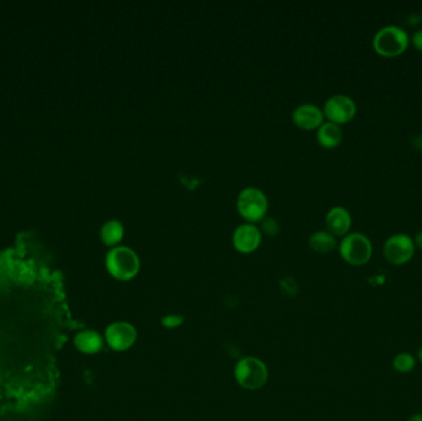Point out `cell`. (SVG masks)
<instances>
[{
	"label": "cell",
	"instance_id": "cell-3",
	"mask_svg": "<svg viewBox=\"0 0 422 421\" xmlns=\"http://www.w3.org/2000/svg\"><path fill=\"white\" fill-rule=\"evenodd\" d=\"M268 198L257 187H246L237 196L236 207L240 215L247 223H254L265 218L268 210Z\"/></svg>",
	"mask_w": 422,
	"mask_h": 421
},
{
	"label": "cell",
	"instance_id": "cell-11",
	"mask_svg": "<svg viewBox=\"0 0 422 421\" xmlns=\"http://www.w3.org/2000/svg\"><path fill=\"white\" fill-rule=\"evenodd\" d=\"M352 225V218L344 207H333L326 214L327 231L335 236H346Z\"/></svg>",
	"mask_w": 422,
	"mask_h": 421
},
{
	"label": "cell",
	"instance_id": "cell-1",
	"mask_svg": "<svg viewBox=\"0 0 422 421\" xmlns=\"http://www.w3.org/2000/svg\"><path fill=\"white\" fill-rule=\"evenodd\" d=\"M139 255L125 245H118L107 251L105 266L110 275L118 281H130L140 270Z\"/></svg>",
	"mask_w": 422,
	"mask_h": 421
},
{
	"label": "cell",
	"instance_id": "cell-10",
	"mask_svg": "<svg viewBox=\"0 0 422 421\" xmlns=\"http://www.w3.org/2000/svg\"><path fill=\"white\" fill-rule=\"evenodd\" d=\"M292 117L295 125L300 129L304 130L319 129L325 118L322 109L311 103H304L298 105L294 109Z\"/></svg>",
	"mask_w": 422,
	"mask_h": 421
},
{
	"label": "cell",
	"instance_id": "cell-20",
	"mask_svg": "<svg viewBox=\"0 0 422 421\" xmlns=\"http://www.w3.org/2000/svg\"><path fill=\"white\" fill-rule=\"evenodd\" d=\"M406 421H422V414H414V415L409 416Z\"/></svg>",
	"mask_w": 422,
	"mask_h": 421
},
{
	"label": "cell",
	"instance_id": "cell-6",
	"mask_svg": "<svg viewBox=\"0 0 422 421\" xmlns=\"http://www.w3.org/2000/svg\"><path fill=\"white\" fill-rule=\"evenodd\" d=\"M383 255L389 264L395 266L410 262L415 255V243L406 234H395L384 242Z\"/></svg>",
	"mask_w": 422,
	"mask_h": 421
},
{
	"label": "cell",
	"instance_id": "cell-9",
	"mask_svg": "<svg viewBox=\"0 0 422 421\" xmlns=\"http://www.w3.org/2000/svg\"><path fill=\"white\" fill-rule=\"evenodd\" d=\"M262 232L254 223L238 225L232 234V243L238 252L251 253L259 248Z\"/></svg>",
	"mask_w": 422,
	"mask_h": 421
},
{
	"label": "cell",
	"instance_id": "cell-5",
	"mask_svg": "<svg viewBox=\"0 0 422 421\" xmlns=\"http://www.w3.org/2000/svg\"><path fill=\"white\" fill-rule=\"evenodd\" d=\"M338 250L341 257L352 266L368 264L373 253L371 240L360 232H352L344 236L340 242Z\"/></svg>",
	"mask_w": 422,
	"mask_h": 421
},
{
	"label": "cell",
	"instance_id": "cell-12",
	"mask_svg": "<svg viewBox=\"0 0 422 421\" xmlns=\"http://www.w3.org/2000/svg\"><path fill=\"white\" fill-rule=\"evenodd\" d=\"M74 346L82 354H99L104 347V338L96 330H83L74 336Z\"/></svg>",
	"mask_w": 422,
	"mask_h": 421
},
{
	"label": "cell",
	"instance_id": "cell-16",
	"mask_svg": "<svg viewBox=\"0 0 422 421\" xmlns=\"http://www.w3.org/2000/svg\"><path fill=\"white\" fill-rule=\"evenodd\" d=\"M415 366H416V359L410 352H400L393 359V368L398 373L403 375L414 371Z\"/></svg>",
	"mask_w": 422,
	"mask_h": 421
},
{
	"label": "cell",
	"instance_id": "cell-15",
	"mask_svg": "<svg viewBox=\"0 0 422 421\" xmlns=\"http://www.w3.org/2000/svg\"><path fill=\"white\" fill-rule=\"evenodd\" d=\"M310 248L319 253L333 252L337 248V240L330 231H315L309 237Z\"/></svg>",
	"mask_w": 422,
	"mask_h": 421
},
{
	"label": "cell",
	"instance_id": "cell-7",
	"mask_svg": "<svg viewBox=\"0 0 422 421\" xmlns=\"http://www.w3.org/2000/svg\"><path fill=\"white\" fill-rule=\"evenodd\" d=\"M324 115L333 124H346L355 118L357 105L355 101L344 94L330 96L322 108Z\"/></svg>",
	"mask_w": 422,
	"mask_h": 421
},
{
	"label": "cell",
	"instance_id": "cell-17",
	"mask_svg": "<svg viewBox=\"0 0 422 421\" xmlns=\"http://www.w3.org/2000/svg\"><path fill=\"white\" fill-rule=\"evenodd\" d=\"M161 323H162V325H164V327L173 329V327H177V326L183 324V318L179 316V315H168V316L164 318Z\"/></svg>",
	"mask_w": 422,
	"mask_h": 421
},
{
	"label": "cell",
	"instance_id": "cell-2",
	"mask_svg": "<svg viewBox=\"0 0 422 421\" xmlns=\"http://www.w3.org/2000/svg\"><path fill=\"white\" fill-rule=\"evenodd\" d=\"M410 37L404 28L388 25L379 28L373 39V47L377 53L384 57H396L405 52Z\"/></svg>",
	"mask_w": 422,
	"mask_h": 421
},
{
	"label": "cell",
	"instance_id": "cell-18",
	"mask_svg": "<svg viewBox=\"0 0 422 421\" xmlns=\"http://www.w3.org/2000/svg\"><path fill=\"white\" fill-rule=\"evenodd\" d=\"M410 41L415 49L422 52V28L421 30H417L416 33H414V35L411 36Z\"/></svg>",
	"mask_w": 422,
	"mask_h": 421
},
{
	"label": "cell",
	"instance_id": "cell-8",
	"mask_svg": "<svg viewBox=\"0 0 422 421\" xmlns=\"http://www.w3.org/2000/svg\"><path fill=\"white\" fill-rule=\"evenodd\" d=\"M136 338L137 332L135 326L126 321L113 323L107 326L105 330V341L109 347L118 352H123L132 347L135 345Z\"/></svg>",
	"mask_w": 422,
	"mask_h": 421
},
{
	"label": "cell",
	"instance_id": "cell-4",
	"mask_svg": "<svg viewBox=\"0 0 422 421\" xmlns=\"http://www.w3.org/2000/svg\"><path fill=\"white\" fill-rule=\"evenodd\" d=\"M235 378L241 387L257 390L268 381V370L263 361L256 357L240 359L235 367Z\"/></svg>",
	"mask_w": 422,
	"mask_h": 421
},
{
	"label": "cell",
	"instance_id": "cell-19",
	"mask_svg": "<svg viewBox=\"0 0 422 421\" xmlns=\"http://www.w3.org/2000/svg\"><path fill=\"white\" fill-rule=\"evenodd\" d=\"M414 243H415V248L422 250V230L420 232H417L415 239H414Z\"/></svg>",
	"mask_w": 422,
	"mask_h": 421
},
{
	"label": "cell",
	"instance_id": "cell-14",
	"mask_svg": "<svg viewBox=\"0 0 422 421\" xmlns=\"http://www.w3.org/2000/svg\"><path fill=\"white\" fill-rule=\"evenodd\" d=\"M125 226L120 220L109 219L100 227V239L107 245L115 248L124 239Z\"/></svg>",
	"mask_w": 422,
	"mask_h": 421
},
{
	"label": "cell",
	"instance_id": "cell-13",
	"mask_svg": "<svg viewBox=\"0 0 422 421\" xmlns=\"http://www.w3.org/2000/svg\"><path fill=\"white\" fill-rule=\"evenodd\" d=\"M317 141L321 146L325 148H335L342 141V130L340 125L333 124L331 121H325L317 129Z\"/></svg>",
	"mask_w": 422,
	"mask_h": 421
},
{
	"label": "cell",
	"instance_id": "cell-21",
	"mask_svg": "<svg viewBox=\"0 0 422 421\" xmlns=\"http://www.w3.org/2000/svg\"><path fill=\"white\" fill-rule=\"evenodd\" d=\"M417 359H419V361L422 363V346L419 348V351H417Z\"/></svg>",
	"mask_w": 422,
	"mask_h": 421
}]
</instances>
